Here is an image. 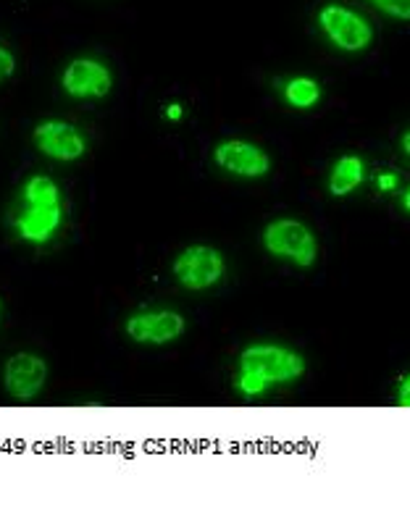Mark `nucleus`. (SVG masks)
I'll list each match as a JSON object with an SVG mask.
<instances>
[{"mask_svg": "<svg viewBox=\"0 0 410 512\" xmlns=\"http://www.w3.org/2000/svg\"><path fill=\"white\" fill-rule=\"evenodd\" d=\"M266 253L274 258L290 260L297 268H311L319 258V242L311 226L297 218H276L263 229L261 237Z\"/></svg>", "mask_w": 410, "mask_h": 512, "instance_id": "f257e3e1", "label": "nucleus"}, {"mask_svg": "<svg viewBox=\"0 0 410 512\" xmlns=\"http://www.w3.org/2000/svg\"><path fill=\"white\" fill-rule=\"evenodd\" d=\"M240 371H253L269 384H292L305 373L300 352L282 344H250L240 355Z\"/></svg>", "mask_w": 410, "mask_h": 512, "instance_id": "f03ea898", "label": "nucleus"}, {"mask_svg": "<svg viewBox=\"0 0 410 512\" xmlns=\"http://www.w3.org/2000/svg\"><path fill=\"white\" fill-rule=\"evenodd\" d=\"M171 271L184 289L205 292V289L216 287L224 276V255L211 245L184 247Z\"/></svg>", "mask_w": 410, "mask_h": 512, "instance_id": "7ed1b4c3", "label": "nucleus"}, {"mask_svg": "<svg viewBox=\"0 0 410 512\" xmlns=\"http://www.w3.org/2000/svg\"><path fill=\"white\" fill-rule=\"evenodd\" d=\"M319 27L332 40V45H337L345 53H361L374 43L371 24L361 14H355L353 8L340 6V3H329V6L321 8Z\"/></svg>", "mask_w": 410, "mask_h": 512, "instance_id": "20e7f679", "label": "nucleus"}, {"mask_svg": "<svg viewBox=\"0 0 410 512\" xmlns=\"http://www.w3.org/2000/svg\"><path fill=\"white\" fill-rule=\"evenodd\" d=\"M184 329H187V321L177 310H140L124 323V331L132 342L156 344V347L177 342Z\"/></svg>", "mask_w": 410, "mask_h": 512, "instance_id": "39448f33", "label": "nucleus"}, {"mask_svg": "<svg viewBox=\"0 0 410 512\" xmlns=\"http://www.w3.org/2000/svg\"><path fill=\"white\" fill-rule=\"evenodd\" d=\"M61 87L74 100L106 98L114 87V74L95 58H77L61 74Z\"/></svg>", "mask_w": 410, "mask_h": 512, "instance_id": "423d86ee", "label": "nucleus"}, {"mask_svg": "<svg viewBox=\"0 0 410 512\" xmlns=\"http://www.w3.org/2000/svg\"><path fill=\"white\" fill-rule=\"evenodd\" d=\"M48 381V363L35 352H16L6 360L3 386L14 400H35Z\"/></svg>", "mask_w": 410, "mask_h": 512, "instance_id": "0eeeda50", "label": "nucleus"}, {"mask_svg": "<svg viewBox=\"0 0 410 512\" xmlns=\"http://www.w3.org/2000/svg\"><path fill=\"white\" fill-rule=\"evenodd\" d=\"M213 161L221 171L240 179H261L271 171L269 153L248 140H227L216 145Z\"/></svg>", "mask_w": 410, "mask_h": 512, "instance_id": "6e6552de", "label": "nucleus"}, {"mask_svg": "<svg viewBox=\"0 0 410 512\" xmlns=\"http://www.w3.org/2000/svg\"><path fill=\"white\" fill-rule=\"evenodd\" d=\"M32 137H35L37 150L48 155V158H53V161H77L87 150V142L82 137V132L58 119H48L43 124H37Z\"/></svg>", "mask_w": 410, "mask_h": 512, "instance_id": "1a4fd4ad", "label": "nucleus"}, {"mask_svg": "<svg viewBox=\"0 0 410 512\" xmlns=\"http://www.w3.org/2000/svg\"><path fill=\"white\" fill-rule=\"evenodd\" d=\"M64 221L61 205H27L16 218V234L29 245H45Z\"/></svg>", "mask_w": 410, "mask_h": 512, "instance_id": "9d476101", "label": "nucleus"}, {"mask_svg": "<svg viewBox=\"0 0 410 512\" xmlns=\"http://www.w3.org/2000/svg\"><path fill=\"white\" fill-rule=\"evenodd\" d=\"M366 179V163L358 155H342L340 161L332 166L329 174V195L347 197L353 195Z\"/></svg>", "mask_w": 410, "mask_h": 512, "instance_id": "9b49d317", "label": "nucleus"}, {"mask_svg": "<svg viewBox=\"0 0 410 512\" xmlns=\"http://www.w3.org/2000/svg\"><path fill=\"white\" fill-rule=\"evenodd\" d=\"M284 100L297 111H308L321 100V85L311 77H295L284 85Z\"/></svg>", "mask_w": 410, "mask_h": 512, "instance_id": "f8f14e48", "label": "nucleus"}, {"mask_svg": "<svg viewBox=\"0 0 410 512\" xmlns=\"http://www.w3.org/2000/svg\"><path fill=\"white\" fill-rule=\"evenodd\" d=\"M24 203L27 205H61V190L50 176H32L24 184Z\"/></svg>", "mask_w": 410, "mask_h": 512, "instance_id": "ddd939ff", "label": "nucleus"}, {"mask_svg": "<svg viewBox=\"0 0 410 512\" xmlns=\"http://www.w3.org/2000/svg\"><path fill=\"white\" fill-rule=\"evenodd\" d=\"M234 386H237V392H240L242 397H261V394L269 392L271 384L263 379V376H258V373L240 371L237 373V381H234Z\"/></svg>", "mask_w": 410, "mask_h": 512, "instance_id": "4468645a", "label": "nucleus"}, {"mask_svg": "<svg viewBox=\"0 0 410 512\" xmlns=\"http://www.w3.org/2000/svg\"><path fill=\"white\" fill-rule=\"evenodd\" d=\"M371 3L397 22H410V0H371Z\"/></svg>", "mask_w": 410, "mask_h": 512, "instance_id": "2eb2a0df", "label": "nucleus"}, {"mask_svg": "<svg viewBox=\"0 0 410 512\" xmlns=\"http://www.w3.org/2000/svg\"><path fill=\"white\" fill-rule=\"evenodd\" d=\"M14 71H16V58H14V53H11V50L3 48V45H0V82H6V79L11 77Z\"/></svg>", "mask_w": 410, "mask_h": 512, "instance_id": "dca6fc26", "label": "nucleus"}, {"mask_svg": "<svg viewBox=\"0 0 410 512\" xmlns=\"http://www.w3.org/2000/svg\"><path fill=\"white\" fill-rule=\"evenodd\" d=\"M397 405L410 407V373L400 381V386H397Z\"/></svg>", "mask_w": 410, "mask_h": 512, "instance_id": "f3484780", "label": "nucleus"}, {"mask_svg": "<svg viewBox=\"0 0 410 512\" xmlns=\"http://www.w3.org/2000/svg\"><path fill=\"white\" fill-rule=\"evenodd\" d=\"M376 184H379V190H382V192L395 190V187H397V176L395 174H379Z\"/></svg>", "mask_w": 410, "mask_h": 512, "instance_id": "a211bd4d", "label": "nucleus"}, {"mask_svg": "<svg viewBox=\"0 0 410 512\" xmlns=\"http://www.w3.org/2000/svg\"><path fill=\"white\" fill-rule=\"evenodd\" d=\"M184 116V108L179 106V103H171L169 108H166V119L169 121H179Z\"/></svg>", "mask_w": 410, "mask_h": 512, "instance_id": "6ab92c4d", "label": "nucleus"}, {"mask_svg": "<svg viewBox=\"0 0 410 512\" xmlns=\"http://www.w3.org/2000/svg\"><path fill=\"white\" fill-rule=\"evenodd\" d=\"M400 148H403V153L410 158V129L403 134V137H400Z\"/></svg>", "mask_w": 410, "mask_h": 512, "instance_id": "aec40b11", "label": "nucleus"}, {"mask_svg": "<svg viewBox=\"0 0 410 512\" xmlns=\"http://www.w3.org/2000/svg\"><path fill=\"white\" fill-rule=\"evenodd\" d=\"M400 203H403V211L410 216V187L403 192V197H400Z\"/></svg>", "mask_w": 410, "mask_h": 512, "instance_id": "412c9836", "label": "nucleus"}, {"mask_svg": "<svg viewBox=\"0 0 410 512\" xmlns=\"http://www.w3.org/2000/svg\"><path fill=\"white\" fill-rule=\"evenodd\" d=\"M0 321H3V300H0Z\"/></svg>", "mask_w": 410, "mask_h": 512, "instance_id": "4be33fe9", "label": "nucleus"}]
</instances>
